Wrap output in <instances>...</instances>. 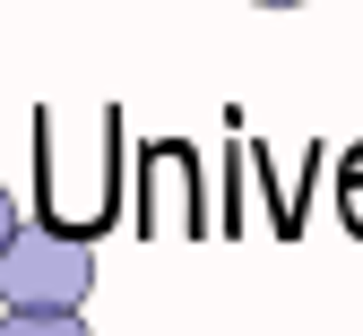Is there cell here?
Wrapping results in <instances>:
<instances>
[{
    "label": "cell",
    "instance_id": "1",
    "mask_svg": "<svg viewBox=\"0 0 363 336\" xmlns=\"http://www.w3.org/2000/svg\"><path fill=\"white\" fill-rule=\"evenodd\" d=\"M86 284H96V250L78 242L61 224H18L9 250H0V302L9 311H35V302H86Z\"/></svg>",
    "mask_w": 363,
    "mask_h": 336
},
{
    "label": "cell",
    "instance_id": "2",
    "mask_svg": "<svg viewBox=\"0 0 363 336\" xmlns=\"http://www.w3.org/2000/svg\"><path fill=\"white\" fill-rule=\"evenodd\" d=\"M0 336H86V319L69 302H35V311H9V319H0Z\"/></svg>",
    "mask_w": 363,
    "mask_h": 336
},
{
    "label": "cell",
    "instance_id": "3",
    "mask_svg": "<svg viewBox=\"0 0 363 336\" xmlns=\"http://www.w3.org/2000/svg\"><path fill=\"white\" fill-rule=\"evenodd\" d=\"M9 233H18V207H9V190H0V250H9Z\"/></svg>",
    "mask_w": 363,
    "mask_h": 336
},
{
    "label": "cell",
    "instance_id": "4",
    "mask_svg": "<svg viewBox=\"0 0 363 336\" xmlns=\"http://www.w3.org/2000/svg\"><path fill=\"white\" fill-rule=\"evenodd\" d=\"M251 9H303V0H251Z\"/></svg>",
    "mask_w": 363,
    "mask_h": 336
}]
</instances>
